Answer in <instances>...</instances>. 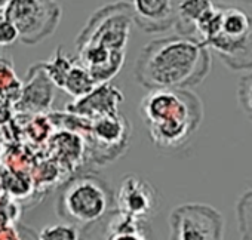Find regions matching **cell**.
I'll return each instance as SVG.
<instances>
[{"label":"cell","instance_id":"cell-1","mask_svg":"<svg viewBox=\"0 0 252 240\" xmlns=\"http://www.w3.org/2000/svg\"><path fill=\"white\" fill-rule=\"evenodd\" d=\"M211 65V52L202 42L177 34L144 46L135 79L147 89H190L206 79Z\"/></svg>","mask_w":252,"mask_h":240},{"label":"cell","instance_id":"cell-2","mask_svg":"<svg viewBox=\"0 0 252 240\" xmlns=\"http://www.w3.org/2000/svg\"><path fill=\"white\" fill-rule=\"evenodd\" d=\"M140 111L153 143L163 149L186 144L203 120V104L189 89H152Z\"/></svg>","mask_w":252,"mask_h":240},{"label":"cell","instance_id":"cell-3","mask_svg":"<svg viewBox=\"0 0 252 240\" xmlns=\"http://www.w3.org/2000/svg\"><path fill=\"white\" fill-rule=\"evenodd\" d=\"M196 39L233 71L252 70V15L239 6L217 5L196 27Z\"/></svg>","mask_w":252,"mask_h":240},{"label":"cell","instance_id":"cell-4","mask_svg":"<svg viewBox=\"0 0 252 240\" xmlns=\"http://www.w3.org/2000/svg\"><path fill=\"white\" fill-rule=\"evenodd\" d=\"M108 206V185L98 177L85 175L64 187L58 199V215L70 224L86 227L102 218Z\"/></svg>","mask_w":252,"mask_h":240},{"label":"cell","instance_id":"cell-5","mask_svg":"<svg viewBox=\"0 0 252 240\" xmlns=\"http://www.w3.org/2000/svg\"><path fill=\"white\" fill-rule=\"evenodd\" d=\"M3 12L15 26L18 39L27 45L51 36L61 17L60 6L54 0H11Z\"/></svg>","mask_w":252,"mask_h":240},{"label":"cell","instance_id":"cell-6","mask_svg":"<svg viewBox=\"0 0 252 240\" xmlns=\"http://www.w3.org/2000/svg\"><path fill=\"white\" fill-rule=\"evenodd\" d=\"M132 23L131 5H110L89 20L77 39L80 45H95L111 52H125Z\"/></svg>","mask_w":252,"mask_h":240},{"label":"cell","instance_id":"cell-7","mask_svg":"<svg viewBox=\"0 0 252 240\" xmlns=\"http://www.w3.org/2000/svg\"><path fill=\"white\" fill-rule=\"evenodd\" d=\"M169 240H222L224 219L212 206L187 203L169 215Z\"/></svg>","mask_w":252,"mask_h":240},{"label":"cell","instance_id":"cell-8","mask_svg":"<svg viewBox=\"0 0 252 240\" xmlns=\"http://www.w3.org/2000/svg\"><path fill=\"white\" fill-rule=\"evenodd\" d=\"M83 240H156L146 219H137L119 210L107 212L86 225Z\"/></svg>","mask_w":252,"mask_h":240},{"label":"cell","instance_id":"cell-9","mask_svg":"<svg viewBox=\"0 0 252 240\" xmlns=\"http://www.w3.org/2000/svg\"><path fill=\"white\" fill-rule=\"evenodd\" d=\"M116 203L119 212L147 221L158 209V193L147 180L128 175L119 187Z\"/></svg>","mask_w":252,"mask_h":240},{"label":"cell","instance_id":"cell-10","mask_svg":"<svg viewBox=\"0 0 252 240\" xmlns=\"http://www.w3.org/2000/svg\"><path fill=\"white\" fill-rule=\"evenodd\" d=\"M132 21L146 33H160L174 27L172 0H132Z\"/></svg>","mask_w":252,"mask_h":240},{"label":"cell","instance_id":"cell-11","mask_svg":"<svg viewBox=\"0 0 252 240\" xmlns=\"http://www.w3.org/2000/svg\"><path fill=\"white\" fill-rule=\"evenodd\" d=\"M178 34L196 39V27L218 3L217 0H172ZM197 40V39H196Z\"/></svg>","mask_w":252,"mask_h":240},{"label":"cell","instance_id":"cell-12","mask_svg":"<svg viewBox=\"0 0 252 240\" xmlns=\"http://www.w3.org/2000/svg\"><path fill=\"white\" fill-rule=\"evenodd\" d=\"M122 92H119L113 86L96 85L92 92H89L83 98H79L74 104H71L74 107H68V110L95 119L105 114H114L117 110V104L122 102Z\"/></svg>","mask_w":252,"mask_h":240},{"label":"cell","instance_id":"cell-13","mask_svg":"<svg viewBox=\"0 0 252 240\" xmlns=\"http://www.w3.org/2000/svg\"><path fill=\"white\" fill-rule=\"evenodd\" d=\"M96 83L89 74V71L79 62V60H73L71 65L68 67L67 73L64 74L60 88L65 90L68 95L74 96L76 99L86 96L89 92L95 89Z\"/></svg>","mask_w":252,"mask_h":240},{"label":"cell","instance_id":"cell-14","mask_svg":"<svg viewBox=\"0 0 252 240\" xmlns=\"http://www.w3.org/2000/svg\"><path fill=\"white\" fill-rule=\"evenodd\" d=\"M125 129L126 128H123L122 120L114 113V114H105V116L95 117L92 134L98 144L113 147V146H117L119 143H122L120 140L123 138Z\"/></svg>","mask_w":252,"mask_h":240},{"label":"cell","instance_id":"cell-15","mask_svg":"<svg viewBox=\"0 0 252 240\" xmlns=\"http://www.w3.org/2000/svg\"><path fill=\"white\" fill-rule=\"evenodd\" d=\"M237 102L242 113L252 122V70L246 71L237 83Z\"/></svg>","mask_w":252,"mask_h":240},{"label":"cell","instance_id":"cell-16","mask_svg":"<svg viewBox=\"0 0 252 240\" xmlns=\"http://www.w3.org/2000/svg\"><path fill=\"white\" fill-rule=\"evenodd\" d=\"M39 240H80V236L77 228L67 222L45 227L39 233Z\"/></svg>","mask_w":252,"mask_h":240},{"label":"cell","instance_id":"cell-17","mask_svg":"<svg viewBox=\"0 0 252 240\" xmlns=\"http://www.w3.org/2000/svg\"><path fill=\"white\" fill-rule=\"evenodd\" d=\"M17 40L18 31L15 26L6 18L3 11H0V46H9Z\"/></svg>","mask_w":252,"mask_h":240},{"label":"cell","instance_id":"cell-18","mask_svg":"<svg viewBox=\"0 0 252 240\" xmlns=\"http://www.w3.org/2000/svg\"><path fill=\"white\" fill-rule=\"evenodd\" d=\"M239 206H245V208H251V209H252V191H251V193H248V194H245V196L242 197V200H240ZM249 240H252V236H251V239H249Z\"/></svg>","mask_w":252,"mask_h":240},{"label":"cell","instance_id":"cell-19","mask_svg":"<svg viewBox=\"0 0 252 240\" xmlns=\"http://www.w3.org/2000/svg\"><path fill=\"white\" fill-rule=\"evenodd\" d=\"M221 2H236V3H246V5H252V0H221Z\"/></svg>","mask_w":252,"mask_h":240},{"label":"cell","instance_id":"cell-20","mask_svg":"<svg viewBox=\"0 0 252 240\" xmlns=\"http://www.w3.org/2000/svg\"><path fill=\"white\" fill-rule=\"evenodd\" d=\"M11 0H0V11H5V8L8 6V3Z\"/></svg>","mask_w":252,"mask_h":240}]
</instances>
